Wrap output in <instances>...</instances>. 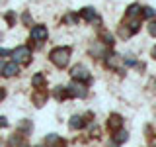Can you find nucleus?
<instances>
[{"instance_id":"nucleus-1","label":"nucleus","mask_w":156,"mask_h":147,"mask_svg":"<svg viewBox=\"0 0 156 147\" xmlns=\"http://www.w3.org/2000/svg\"><path fill=\"white\" fill-rule=\"evenodd\" d=\"M70 59V47H57L51 51V61L55 63L58 69H65Z\"/></svg>"},{"instance_id":"nucleus-2","label":"nucleus","mask_w":156,"mask_h":147,"mask_svg":"<svg viewBox=\"0 0 156 147\" xmlns=\"http://www.w3.org/2000/svg\"><path fill=\"white\" fill-rule=\"evenodd\" d=\"M10 57H12V61H16V63L27 65V63L31 61V49L26 47V45H20V47H16L12 53H10Z\"/></svg>"},{"instance_id":"nucleus-3","label":"nucleus","mask_w":156,"mask_h":147,"mask_svg":"<svg viewBox=\"0 0 156 147\" xmlns=\"http://www.w3.org/2000/svg\"><path fill=\"white\" fill-rule=\"evenodd\" d=\"M66 92H68V96H72V98H86L88 96L86 85H84V82H80V81H74V78H72L70 86L66 88Z\"/></svg>"},{"instance_id":"nucleus-4","label":"nucleus","mask_w":156,"mask_h":147,"mask_svg":"<svg viewBox=\"0 0 156 147\" xmlns=\"http://www.w3.org/2000/svg\"><path fill=\"white\" fill-rule=\"evenodd\" d=\"M70 77L74 78V81H80V82H90V71H88L86 67H82V65H74L72 67V71H70Z\"/></svg>"},{"instance_id":"nucleus-5","label":"nucleus","mask_w":156,"mask_h":147,"mask_svg":"<svg viewBox=\"0 0 156 147\" xmlns=\"http://www.w3.org/2000/svg\"><path fill=\"white\" fill-rule=\"evenodd\" d=\"M31 39L33 41H45L47 39V28L45 26H33V29H31Z\"/></svg>"},{"instance_id":"nucleus-6","label":"nucleus","mask_w":156,"mask_h":147,"mask_svg":"<svg viewBox=\"0 0 156 147\" xmlns=\"http://www.w3.org/2000/svg\"><path fill=\"white\" fill-rule=\"evenodd\" d=\"M18 71H20L18 63H16V61H10V63H6V65L2 67L0 75H2V77H16V75H18Z\"/></svg>"},{"instance_id":"nucleus-7","label":"nucleus","mask_w":156,"mask_h":147,"mask_svg":"<svg viewBox=\"0 0 156 147\" xmlns=\"http://www.w3.org/2000/svg\"><path fill=\"white\" fill-rule=\"evenodd\" d=\"M80 16L84 18V20H88V22H94V20H98V16H96V10H94V8H90V6L82 8V10H80Z\"/></svg>"},{"instance_id":"nucleus-8","label":"nucleus","mask_w":156,"mask_h":147,"mask_svg":"<svg viewBox=\"0 0 156 147\" xmlns=\"http://www.w3.org/2000/svg\"><path fill=\"white\" fill-rule=\"evenodd\" d=\"M121 124H123V120H121V116H117V114H113L109 120H107V127H109V130H113V131L119 130Z\"/></svg>"},{"instance_id":"nucleus-9","label":"nucleus","mask_w":156,"mask_h":147,"mask_svg":"<svg viewBox=\"0 0 156 147\" xmlns=\"http://www.w3.org/2000/svg\"><path fill=\"white\" fill-rule=\"evenodd\" d=\"M127 139H129V134H127V131H123V130H117L115 131V135H113L115 143H125Z\"/></svg>"},{"instance_id":"nucleus-10","label":"nucleus","mask_w":156,"mask_h":147,"mask_svg":"<svg viewBox=\"0 0 156 147\" xmlns=\"http://www.w3.org/2000/svg\"><path fill=\"white\" fill-rule=\"evenodd\" d=\"M68 126H70V130H80V127L84 126V122H82L80 116H72L70 122H68Z\"/></svg>"},{"instance_id":"nucleus-11","label":"nucleus","mask_w":156,"mask_h":147,"mask_svg":"<svg viewBox=\"0 0 156 147\" xmlns=\"http://www.w3.org/2000/svg\"><path fill=\"white\" fill-rule=\"evenodd\" d=\"M53 96L58 98V100H65V98L68 96V92H66V88H65V86H57L55 90H53Z\"/></svg>"},{"instance_id":"nucleus-12","label":"nucleus","mask_w":156,"mask_h":147,"mask_svg":"<svg viewBox=\"0 0 156 147\" xmlns=\"http://www.w3.org/2000/svg\"><path fill=\"white\" fill-rule=\"evenodd\" d=\"M140 10H143V8H140L139 4H131L129 10H127V18H135V16H139Z\"/></svg>"},{"instance_id":"nucleus-13","label":"nucleus","mask_w":156,"mask_h":147,"mask_svg":"<svg viewBox=\"0 0 156 147\" xmlns=\"http://www.w3.org/2000/svg\"><path fill=\"white\" fill-rule=\"evenodd\" d=\"M105 65L109 67V69H115L117 65H119V57H117V55H113V53H111V55H109V57L105 59Z\"/></svg>"},{"instance_id":"nucleus-14","label":"nucleus","mask_w":156,"mask_h":147,"mask_svg":"<svg viewBox=\"0 0 156 147\" xmlns=\"http://www.w3.org/2000/svg\"><path fill=\"white\" fill-rule=\"evenodd\" d=\"M31 82H33V86H35V88H39V86L43 85V82H45V77H43L41 73H37V75L33 77V81H31Z\"/></svg>"},{"instance_id":"nucleus-15","label":"nucleus","mask_w":156,"mask_h":147,"mask_svg":"<svg viewBox=\"0 0 156 147\" xmlns=\"http://www.w3.org/2000/svg\"><path fill=\"white\" fill-rule=\"evenodd\" d=\"M143 16H144L146 20H150V18H154V16H156V10H154V8H150V6H146V8H143Z\"/></svg>"},{"instance_id":"nucleus-16","label":"nucleus","mask_w":156,"mask_h":147,"mask_svg":"<svg viewBox=\"0 0 156 147\" xmlns=\"http://www.w3.org/2000/svg\"><path fill=\"white\" fill-rule=\"evenodd\" d=\"M45 98H47L45 94H39V92H37V94L33 96V100H35V104H37V106H41L43 102H45Z\"/></svg>"},{"instance_id":"nucleus-17","label":"nucleus","mask_w":156,"mask_h":147,"mask_svg":"<svg viewBox=\"0 0 156 147\" xmlns=\"http://www.w3.org/2000/svg\"><path fill=\"white\" fill-rule=\"evenodd\" d=\"M148 32H150V36H154V37H156V22H150Z\"/></svg>"},{"instance_id":"nucleus-18","label":"nucleus","mask_w":156,"mask_h":147,"mask_svg":"<svg viewBox=\"0 0 156 147\" xmlns=\"http://www.w3.org/2000/svg\"><path fill=\"white\" fill-rule=\"evenodd\" d=\"M6 20H8V22H10V24H14V20H16V16H14V14H12V12H10V14H6Z\"/></svg>"},{"instance_id":"nucleus-19","label":"nucleus","mask_w":156,"mask_h":147,"mask_svg":"<svg viewBox=\"0 0 156 147\" xmlns=\"http://www.w3.org/2000/svg\"><path fill=\"white\" fill-rule=\"evenodd\" d=\"M6 126H8L6 118H4V116H0V127H6Z\"/></svg>"},{"instance_id":"nucleus-20","label":"nucleus","mask_w":156,"mask_h":147,"mask_svg":"<svg viewBox=\"0 0 156 147\" xmlns=\"http://www.w3.org/2000/svg\"><path fill=\"white\" fill-rule=\"evenodd\" d=\"M23 22H27V24L31 22V18H29V14H23Z\"/></svg>"},{"instance_id":"nucleus-21","label":"nucleus","mask_w":156,"mask_h":147,"mask_svg":"<svg viewBox=\"0 0 156 147\" xmlns=\"http://www.w3.org/2000/svg\"><path fill=\"white\" fill-rule=\"evenodd\" d=\"M4 96H6V92H4V88H0V100H2Z\"/></svg>"},{"instance_id":"nucleus-22","label":"nucleus","mask_w":156,"mask_h":147,"mask_svg":"<svg viewBox=\"0 0 156 147\" xmlns=\"http://www.w3.org/2000/svg\"><path fill=\"white\" fill-rule=\"evenodd\" d=\"M152 55H154V57H156V45H154V47H152Z\"/></svg>"},{"instance_id":"nucleus-23","label":"nucleus","mask_w":156,"mask_h":147,"mask_svg":"<svg viewBox=\"0 0 156 147\" xmlns=\"http://www.w3.org/2000/svg\"><path fill=\"white\" fill-rule=\"evenodd\" d=\"M22 147H27V145H22Z\"/></svg>"}]
</instances>
